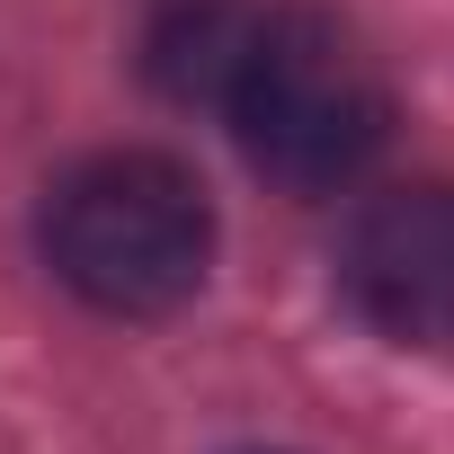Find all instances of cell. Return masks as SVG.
I'll return each instance as SVG.
<instances>
[{"label":"cell","instance_id":"3","mask_svg":"<svg viewBox=\"0 0 454 454\" xmlns=\"http://www.w3.org/2000/svg\"><path fill=\"white\" fill-rule=\"evenodd\" d=\"M339 286L392 348H454V178L374 196L339 250Z\"/></svg>","mask_w":454,"mask_h":454},{"label":"cell","instance_id":"4","mask_svg":"<svg viewBox=\"0 0 454 454\" xmlns=\"http://www.w3.org/2000/svg\"><path fill=\"white\" fill-rule=\"evenodd\" d=\"M250 10H223V0H205V10H178V19H160L152 27V81L169 90V98H214L223 107V90H232V72H241V54H250Z\"/></svg>","mask_w":454,"mask_h":454},{"label":"cell","instance_id":"2","mask_svg":"<svg viewBox=\"0 0 454 454\" xmlns=\"http://www.w3.org/2000/svg\"><path fill=\"white\" fill-rule=\"evenodd\" d=\"M45 268L90 312L160 321L214 268V205L169 152H98L45 196Z\"/></svg>","mask_w":454,"mask_h":454},{"label":"cell","instance_id":"1","mask_svg":"<svg viewBox=\"0 0 454 454\" xmlns=\"http://www.w3.org/2000/svg\"><path fill=\"white\" fill-rule=\"evenodd\" d=\"M223 116H232L250 169H268L294 196H330L392 143V81L348 19L277 10L250 27Z\"/></svg>","mask_w":454,"mask_h":454},{"label":"cell","instance_id":"5","mask_svg":"<svg viewBox=\"0 0 454 454\" xmlns=\"http://www.w3.org/2000/svg\"><path fill=\"white\" fill-rule=\"evenodd\" d=\"M241 454H268V445H241Z\"/></svg>","mask_w":454,"mask_h":454}]
</instances>
